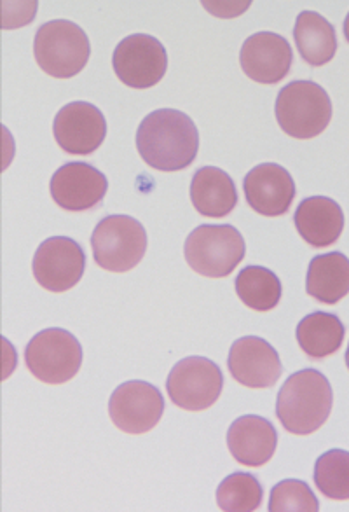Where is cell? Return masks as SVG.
<instances>
[{"label": "cell", "instance_id": "1", "mask_svg": "<svg viewBox=\"0 0 349 512\" xmlns=\"http://www.w3.org/2000/svg\"><path fill=\"white\" fill-rule=\"evenodd\" d=\"M137 149L142 160L154 170H184L198 156V128L182 111L158 109L138 126Z\"/></svg>", "mask_w": 349, "mask_h": 512}, {"label": "cell", "instance_id": "2", "mask_svg": "<svg viewBox=\"0 0 349 512\" xmlns=\"http://www.w3.org/2000/svg\"><path fill=\"white\" fill-rule=\"evenodd\" d=\"M334 392L325 374L302 369L288 376L276 397V416L283 429L295 436H309L329 420Z\"/></svg>", "mask_w": 349, "mask_h": 512}, {"label": "cell", "instance_id": "3", "mask_svg": "<svg viewBox=\"0 0 349 512\" xmlns=\"http://www.w3.org/2000/svg\"><path fill=\"white\" fill-rule=\"evenodd\" d=\"M274 112L281 130L290 137L315 139L332 121V100L315 81H292L278 93Z\"/></svg>", "mask_w": 349, "mask_h": 512}, {"label": "cell", "instance_id": "4", "mask_svg": "<svg viewBox=\"0 0 349 512\" xmlns=\"http://www.w3.org/2000/svg\"><path fill=\"white\" fill-rule=\"evenodd\" d=\"M247 245L231 224H203L187 236L185 261L201 277H229L243 261Z\"/></svg>", "mask_w": 349, "mask_h": 512}, {"label": "cell", "instance_id": "5", "mask_svg": "<svg viewBox=\"0 0 349 512\" xmlns=\"http://www.w3.org/2000/svg\"><path fill=\"white\" fill-rule=\"evenodd\" d=\"M35 62L48 76L70 79L86 67L91 55L83 28L69 20L44 23L34 39Z\"/></svg>", "mask_w": 349, "mask_h": 512}, {"label": "cell", "instance_id": "6", "mask_svg": "<svg viewBox=\"0 0 349 512\" xmlns=\"http://www.w3.org/2000/svg\"><path fill=\"white\" fill-rule=\"evenodd\" d=\"M95 263L105 271L126 273L140 264L147 252V231L130 215H107L91 235Z\"/></svg>", "mask_w": 349, "mask_h": 512}, {"label": "cell", "instance_id": "7", "mask_svg": "<svg viewBox=\"0 0 349 512\" xmlns=\"http://www.w3.org/2000/svg\"><path fill=\"white\" fill-rule=\"evenodd\" d=\"M25 362L37 380L62 385L72 380L83 366V346L69 331L51 327L28 341Z\"/></svg>", "mask_w": 349, "mask_h": 512}, {"label": "cell", "instance_id": "8", "mask_svg": "<svg viewBox=\"0 0 349 512\" xmlns=\"http://www.w3.org/2000/svg\"><path fill=\"white\" fill-rule=\"evenodd\" d=\"M224 374L213 360L185 357L173 366L166 380L168 397L184 411H205L219 401Z\"/></svg>", "mask_w": 349, "mask_h": 512}, {"label": "cell", "instance_id": "9", "mask_svg": "<svg viewBox=\"0 0 349 512\" xmlns=\"http://www.w3.org/2000/svg\"><path fill=\"white\" fill-rule=\"evenodd\" d=\"M112 67L121 83L133 90H149L165 77L168 53L152 35H128L114 49Z\"/></svg>", "mask_w": 349, "mask_h": 512}, {"label": "cell", "instance_id": "10", "mask_svg": "<svg viewBox=\"0 0 349 512\" xmlns=\"http://www.w3.org/2000/svg\"><path fill=\"white\" fill-rule=\"evenodd\" d=\"M165 413V399L147 381H126L112 392L109 415L117 429L131 436L151 432Z\"/></svg>", "mask_w": 349, "mask_h": 512}, {"label": "cell", "instance_id": "11", "mask_svg": "<svg viewBox=\"0 0 349 512\" xmlns=\"http://www.w3.org/2000/svg\"><path fill=\"white\" fill-rule=\"evenodd\" d=\"M86 270L83 247L69 236H51L35 252L32 271L37 284L49 292H67L76 287Z\"/></svg>", "mask_w": 349, "mask_h": 512}, {"label": "cell", "instance_id": "12", "mask_svg": "<svg viewBox=\"0 0 349 512\" xmlns=\"http://www.w3.org/2000/svg\"><path fill=\"white\" fill-rule=\"evenodd\" d=\"M107 189V177L83 161H72L58 168L49 182V191L56 205L69 212H86L98 207Z\"/></svg>", "mask_w": 349, "mask_h": 512}, {"label": "cell", "instance_id": "13", "mask_svg": "<svg viewBox=\"0 0 349 512\" xmlns=\"http://www.w3.org/2000/svg\"><path fill=\"white\" fill-rule=\"evenodd\" d=\"M53 133L65 153L88 156L98 151L107 137V121L95 105L72 102L56 114Z\"/></svg>", "mask_w": 349, "mask_h": 512}, {"label": "cell", "instance_id": "14", "mask_svg": "<svg viewBox=\"0 0 349 512\" xmlns=\"http://www.w3.org/2000/svg\"><path fill=\"white\" fill-rule=\"evenodd\" d=\"M292 62L294 53L290 42L274 32H257L241 46V69L255 83H280L288 76Z\"/></svg>", "mask_w": 349, "mask_h": 512}, {"label": "cell", "instance_id": "15", "mask_svg": "<svg viewBox=\"0 0 349 512\" xmlns=\"http://www.w3.org/2000/svg\"><path fill=\"white\" fill-rule=\"evenodd\" d=\"M234 380L248 388H271L283 373L280 355L259 336L234 341L227 359Z\"/></svg>", "mask_w": 349, "mask_h": 512}, {"label": "cell", "instance_id": "16", "mask_svg": "<svg viewBox=\"0 0 349 512\" xmlns=\"http://www.w3.org/2000/svg\"><path fill=\"white\" fill-rule=\"evenodd\" d=\"M243 189L248 205L264 217L287 214L297 194L294 177L287 168L276 163H262L252 168L243 180Z\"/></svg>", "mask_w": 349, "mask_h": 512}, {"label": "cell", "instance_id": "17", "mask_svg": "<svg viewBox=\"0 0 349 512\" xmlns=\"http://www.w3.org/2000/svg\"><path fill=\"white\" fill-rule=\"evenodd\" d=\"M276 446L278 432L262 416H241L227 430V448L238 464L247 467L266 465L273 458Z\"/></svg>", "mask_w": 349, "mask_h": 512}, {"label": "cell", "instance_id": "18", "mask_svg": "<svg viewBox=\"0 0 349 512\" xmlns=\"http://www.w3.org/2000/svg\"><path fill=\"white\" fill-rule=\"evenodd\" d=\"M295 228L302 240L315 249L336 243L344 229L341 205L327 196H311L301 201L294 215Z\"/></svg>", "mask_w": 349, "mask_h": 512}, {"label": "cell", "instance_id": "19", "mask_svg": "<svg viewBox=\"0 0 349 512\" xmlns=\"http://www.w3.org/2000/svg\"><path fill=\"white\" fill-rule=\"evenodd\" d=\"M191 201L203 217H226L238 205V189L222 168L203 167L194 173Z\"/></svg>", "mask_w": 349, "mask_h": 512}, {"label": "cell", "instance_id": "20", "mask_svg": "<svg viewBox=\"0 0 349 512\" xmlns=\"http://www.w3.org/2000/svg\"><path fill=\"white\" fill-rule=\"evenodd\" d=\"M311 298L336 305L349 294V259L343 252H329L311 259L306 277Z\"/></svg>", "mask_w": 349, "mask_h": 512}, {"label": "cell", "instance_id": "21", "mask_svg": "<svg viewBox=\"0 0 349 512\" xmlns=\"http://www.w3.org/2000/svg\"><path fill=\"white\" fill-rule=\"evenodd\" d=\"M294 39L302 60L311 67L327 65L336 56V28L316 11H302L297 16Z\"/></svg>", "mask_w": 349, "mask_h": 512}, {"label": "cell", "instance_id": "22", "mask_svg": "<svg viewBox=\"0 0 349 512\" xmlns=\"http://www.w3.org/2000/svg\"><path fill=\"white\" fill-rule=\"evenodd\" d=\"M344 324L334 313L313 312L299 322L295 336L309 359L320 360L339 352L343 346Z\"/></svg>", "mask_w": 349, "mask_h": 512}, {"label": "cell", "instance_id": "23", "mask_svg": "<svg viewBox=\"0 0 349 512\" xmlns=\"http://www.w3.org/2000/svg\"><path fill=\"white\" fill-rule=\"evenodd\" d=\"M234 285L241 303L255 312H271L280 305L283 294L280 278L276 277L274 271L267 270L264 266L243 268L238 273Z\"/></svg>", "mask_w": 349, "mask_h": 512}, {"label": "cell", "instance_id": "24", "mask_svg": "<svg viewBox=\"0 0 349 512\" xmlns=\"http://www.w3.org/2000/svg\"><path fill=\"white\" fill-rule=\"evenodd\" d=\"M262 495L259 479L248 472H234L217 488V504L226 512H254L261 507Z\"/></svg>", "mask_w": 349, "mask_h": 512}, {"label": "cell", "instance_id": "25", "mask_svg": "<svg viewBox=\"0 0 349 512\" xmlns=\"http://www.w3.org/2000/svg\"><path fill=\"white\" fill-rule=\"evenodd\" d=\"M315 485L332 500H349V451L330 450L315 464Z\"/></svg>", "mask_w": 349, "mask_h": 512}, {"label": "cell", "instance_id": "26", "mask_svg": "<svg viewBox=\"0 0 349 512\" xmlns=\"http://www.w3.org/2000/svg\"><path fill=\"white\" fill-rule=\"evenodd\" d=\"M267 511L316 512L320 511V502L308 483L299 479H285L271 490Z\"/></svg>", "mask_w": 349, "mask_h": 512}, {"label": "cell", "instance_id": "27", "mask_svg": "<svg viewBox=\"0 0 349 512\" xmlns=\"http://www.w3.org/2000/svg\"><path fill=\"white\" fill-rule=\"evenodd\" d=\"M344 35H346V41L349 42V13L346 20H344Z\"/></svg>", "mask_w": 349, "mask_h": 512}, {"label": "cell", "instance_id": "28", "mask_svg": "<svg viewBox=\"0 0 349 512\" xmlns=\"http://www.w3.org/2000/svg\"><path fill=\"white\" fill-rule=\"evenodd\" d=\"M346 366H348V369H349V346H348V350H346Z\"/></svg>", "mask_w": 349, "mask_h": 512}]
</instances>
